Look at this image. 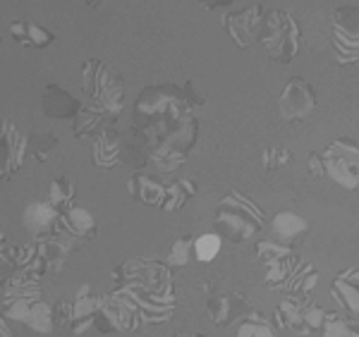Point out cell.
<instances>
[{
	"instance_id": "6da1fadb",
	"label": "cell",
	"mask_w": 359,
	"mask_h": 337,
	"mask_svg": "<svg viewBox=\"0 0 359 337\" xmlns=\"http://www.w3.org/2000/svg\"><path fill=\"white\" fill-rule=\"evenodd\" d=\"M135 118L149 149L147 163H151L156 170L172 172L187 160V153L196 144L199 122L182 91L170 84L149 86L139 96Z\"/></svg>"
},
{
	"instance_id": "7a4b0ae2",
	"label": "cell",
	"mask_w": 359,
	"mask_h": 337,
	"mask_svg": "<svg viewBox=\"0 0 359 337\" xmlns=\"http://www.w3.org/2000/svg\"><path fill=\"white\" fill-rule=\"evenodd\" d=\"M82 77H84V96L89 98V103H84L82 108L94 110L103 120H113L123 110L125 103L123 77H118L111 67L101 65L94 57L86 60Z\"/></svg>"
},
{
	"instance_id": "3957f363",
	"label": "cell",
	"mask_w": 359,
	"mask_h": 337,
	"mask_svg": "<svg viewBox=\"0 0 359 337\" xmlns=\"http://www.w3.org/2000/svg\"><path fill=\"white\" fill-rule=\"evenodd\" d=\"M266 216L264 211L242 196L240 191H230L218 203V216H216V235L225 237L230 242H247L254 232L264 228Z\"/></svg>"
},
{
	"instance_id": "277c9868",
	"label": "cell",
	"mask_w": 359,
	"mask_h": 337,
	"mask_svg": "<svg viewBox=\"0 0 359 337\" xmlns=\"http://www.w3.org/2000/svg\"><path fill=\"white\" fill-rule=\"evenodd\" d=\"M259 41H264L269 55L278 62H290L299 50V27L292 15L285 10H273L264 15L262 34Z\"/></svg>"
},
{
	"instance_id": "5b68a950",
	"label": "cell",
	"mask_w": 359,
	"mask_h": 337,
	"mask_svg": "<svg viewBox=\"0 0 359 337\" xmlns=\"http://www.w3.org/2000/svg\"><path fill=\"white\" fill-rule=\"evenodd\" d=\"M321 158L323 175H328L333 182H338L343 189L355 191L359 184V149L357 142H345V139H335L331 142Z\"/></svg>"
},
{
	"instance_id": "8992f818",
	"label": "cell",
	"mask_w": 359,
	"mask_h": 337,
	"mask_svg": "<svg viewBox=\"0 0 359 337\" xmlns=\"http://www.w3.org/2000/svg\"><path fill=\"white\" fill-rule=\"evenodd\" d=\"M94 325L103 333H113V330H130L142 328L139 325V309L132 301L130 294H125L123 289H115L111 294H103L98 301V313L94 318Z\"/></svg>"
},
{
	"instance_id": "52a82bcc",
	"label": "cell",
	"mask_w": 359,
	"mask_h": 337,
	"mask_svg": "<svg viewBox=\"0 0 359 337\" xmlns=\"http://www.w3.org/2000/svg\"><path fill=\"white\" fill-rule=\"evenodd\" d=\"M333 43L340 62H357L359 53V5H343L333 13Z\"/></svg>"
},
{
	"instance_id": "ba28073f",
	"label": "cell",
	"mask_w": 359,
	"mask_h": 337,
	"mask_svg": "<svg viewBox=\"0 0 359 337\" xmlns=\"http://www.w3.org/2000/svg\"><path fill=\"white\" fill-rule=\"evenodd\" d=\"M314 106H316L314 89H311L302 77H294L290 84L285 86V91L280 94L278 113L287 122H299L314 110Z\"/></svg>"
},
{
	"instance_id": "9c48e42d",
	"label": "cell",
	"mask_w": 359,
	"mask_h": 337,
	"mask_svg": "<svg viewBox=\"0 0 359 337\" xmlns=\"http://www.w3.org/2000/svg\"><path fill=\"white\" fill-rule=\"evenodd\" d=\"M264 22V8L262 5H249V8L240 10L225 17V27H228L230 39L235 41L240 48H249L254 41H259Z\"/></svg>"
},
{
	"instance_id": "30bf717a",
	"label": "cell",
	"mask_w": 359,
	"mask_h": 337,
	"mask_svg": "<svg viewBox=\"0 0 359 337\" xmlns=\"http://www.w3.org/2000/svg\"><path fill=\"white\" fill-rule=\"evenodd\" d=\"M55 232H62L67 244L89 242V240H94V235H96V220L89 211H84V208H69L67 213L57 216Z\"/></svg>"
},
{
	"instance_id": "8fae6325",
	"label": "cell",
	"mask_w": 359,
	"mask_h": 337,
	"mask_svg": "<svg viewBox=\"0 0 359 337\" xmlns=\"http://www.w3.org/2000/svg\"><path fill=\"white\" fill-rule=\"evenodd\" d=\"M311 304H314V294H290L276 311L278 325L297 335H309V330L304 328V311Z\"/></svg>"
},
{
	"instance_id": "7c38bea8",
	"label": "cell",
	"mask_w": 359,
	"mask_h": 337,
	"mask_svg": "<svg viewBox=\"0 0 359 337\" xmlns=\"http://www.w3.org/2000/svg\"><path fill=\"white\" fill-rule=\"evenodd\" d=\"M309 230H311V223L299 216V213L283 211L273 218L276 244H280V247H285V249H290V247H294V244L302 242Z\"/></svg>"
},
{
	"instance_id": "4fadbf2b",
	"label": "cell",
	"mask_w": 359,
	"mask_h": 337,
	"mask_svg": "<svg viewBox=\"0 0 359 337\" xmlns=\"http://www.w3.org/2000/svg\"><path fill=\"white\" fill-rule=\"evenodd\" d=\"M98 301H101V297L91 292L89 284L79 287L77 299H74V304H72V323H69L74 335H84L86 330L94 325V318L98 313Z\"/></svg>"
},
{
	"instance_id": "5bb4252c",
	"label": "cell",
	"mask_w": 359,
	"mask_h": 337,
	"mask_svg": "<svg viewBox=\"0 0 359 337\" xmlns=\"http://www.w3.org/2000/svg\"><path fill=\"white\" fill-rule=\"evenodd\" d=\"M94 163L98 167H111L123 163V137L115 127H103L94 146Z\"/></svg>"
},
{
	"instance_id": "9a60e30c",
	"label": "cell",
	"mask_w": 359,
	"mask_h": 337,
	"mask_svg": "<svg viewBox=\"0 0 359 337\" xmlns=\"http://www.w3.org/2000/svg\"><path fill=\"white\" fill-rule=\"evenodd\" d=\"M57 213L46 201H34L25 208V225L39 242L48 240L55 232Z\"/></svg>"
},
{
	"instance_id": "2e32d148",
	"label": "cell",
	"mask_w": 359,
	"mask_h": 337,
	"mask_svg": "<svg viewBox=\"0 0 359 337\" xmlns=\"http://www.w3.org/2000/svg\"><path fill=\"white\" fill-rule=\"evenodd\" d=\"M41 106H43V113L50 115V118H74V115L82 110V103H79L77 98H72L65 89H60V86H55V84L43 89Z\"/></svg>"
},
{
	"instance_id": "e0dca14e",
	"label": "cell",
	"mask_w": 359,
	"mask_h": 337,
	"mask_svg": "<svg viewBox=\"0 0 359 337\" xmlns=\"http://www.w3.org/2000/svg\"><path fill=\"white\" fill-rule=\"evenodd\" d=\"M333 297L338 299V304L345 311L352 313V318H357L359 309V273L357 268H347L345 273H340L333 282Z\"/></svg>"
},
{
	"instance_id": "ac0fdd59",
	"label": "cell",
	"mask_w": 359,
	"mask_h": 337,
	"mask_svg": "<svg viewBox=\"0 0 359 337\" xmlns=\"http://www.w3.org/2000/svg\"><path fill=\"white\" fill-rule=\"evenodd\" d=\"M10 36L20 46H27V48H46V46L53 43V34L48 29L34 25V22H15V25H10Z\"/></svg>"
},
{
	"instance_id": "d6986e66",
	"label": "cell",
	"mask_w": 359,
	"mask_h": 337,
	"mask_svg": "<svg viewBox=\"0 0 359 337\" xmlns=\"http://www.w3.org/2000/svg\"><path fill=\"white\" fill-rule=\"evenodd\" d=\"M130 191L137 201L149 203V206H163V196H165V187L154 177L147 175H132L130 179Z\"/></svg>"
},
{
	"instance_id": "ffe728a7",
	"label": "cell",
	"mask_w": 359,
	"mask_h": 337,
	"mask_svg": "<svg viewBox=\"0 0 359 337\" xmlns=\"http://www.w3.org/2000/svg\"><path fill=\"white\" fill-rule=\"evenodd\" d=\"M27 146H29L27 137L17 130L13 122H8V144H5V167H3L5 175L20 170L27 156Z\"/></svg>"
},
{
	"instance_id": "44dd1931",
	"label": "cell",
	"mask_w": 359,
	"mask_h": 337,
	"mask_svg": "<svg viewBox=\"0 0 359 337\" xmlns=\"http://www.w3.org/2000/svg\"><path fill=\"white\" fill-rule=\"evenodd\" d=\"M72 249V244L67 242H60V240H53V237H48V240L39 242L36 247V256L43 261L46 270H57L62 263H65L67 259V252Z\"/></svg>"
},
{
	"instance_id": "7402d4cb",
	"label": "cell",
	"mask_w": 359,
	"mask_h": 337,
	"mask_svg": "<svg viewBox=\"0 0 359 337\" xmlns=\"http://www.w3.org/2000/svg\"><path fill=\"white\" fill-rule=\"evenodd\" d=\"M72 201H74V184L65 177H55L48 187V201L46 203L53 208L57 216H62L69 208H74Z\"/></svg>"
},
{
	"instance_id": "603a6c76",
	"label": "cell",
	"mask_w": 359,
	"mask_h": 337,
	"mask_svg": "<svg viewBox=\"0 0 359 337\" xmlns=\"http://www.w3.org/2000/svg\"><path fill=\"white\" fill-rule=\"evenodd\" d=\"M235 337H276V328L259 311H247L237 323Z\"/></svg>"
},
{
	"instance_id": "cb8c5ba5",
	"label": "cell",
	"mask_w": 359,
	"mask_h": 337,
	"mask_svg": "<svg viewBox=\"0 0 359 337\" xmlns=\"http://www.w3.org/2000/svg\"><path fill=\"white\" fill-rule=\"evenodd\" d=\"M196 194V184L189 182V179H177V182L168 184L165 187V196H163V211H177L187 203L192 196Z\"/></svg>"
},
{
	"instance_id": "d4e9b609",
	"label": "cell",
	"mask_w": 359,
	"mask_h": 337,
	"mask_svg": "<svg viewBox=\"0 0 359 337\" xmlns=\"http://www.w3.org/2000/svg\"><path fill=\"white\" fill-rule=\"evenodd\" d=\"M294 266H297V259H294V254H287V256L283 259H276L271 261V263H266V284L269 287H280V284L287 282V277H290V273L294 270Z\"/></svg>"
},
{
	"instance_id": "484cf974",
	"label": "cell",
	"mask_w": 359,
	"mask_h": 337,
	"mask_svg": "<svg viewBox=\"0 0 359 337\" xmlns=\"http://www.w3.org/2000/svg\"><path fill=\"white\" fill-rule=\"evenodd\" d=\"M323 337H359L357 323L345 316V313H326V321H323Z\"/></svg>"
},
{
	"instance_id": "4316f807",
	"label": "cell",
	"mask_w": 359,
	"mask_h": 337,
	"mask_svg": "<svg viewBox=\"0 0 359 337\" xmlns=\"http://www.w3.org/2000/svg\"><path fill=\"white\" fill-rule=\"evenodd\" d=\"M218 252H221V237H218L216 232H206V235L192 240V254L196 261H201V263L213 261L218 256Z\"/></svg>"
},
{
	"instance_id": "83f0119b",
	"label": "cell",
	"mask_w": 359,
	"mask_h": 337,
	"mask_svg": "<svg viewBox=\"0 0 359 337\" xmlns=\"http://www.w3.org/2000/svg\"><path fill=\"white\" fill-rule=\"evenodd\" d=\"M25 323L32 330H36V333H50V330L55 328V325H53V316H50V306L46 304L43 299L36 301V304L29 309Z\"/></svg>"
},
{
	"instance_id": "f1b7e54d",
	"label": "cell",
	"mask_w": 359,
	"mask_h": 337,
	"mask_svg": "<svg viewBox=\"0 0 359 337\" xmlns=\"http://www.w3.org/2000/svg\"><path fill=\"white\" fill-rule=\"evenodd\" d=\"M235 301L237 294H216V297L208 299V313L216 323H230L235 313Z\"/></svg>"
},
{
	"instance_id": "f546056e",
	"label": "cell",
	"mask_w": 359,
	"mask_h": 337,
	"mask_svg": "<svg viewBox=\"0 0 359 337\" xmlns=\"http://www.w3.org/2000/svg\"><path fill=\"white\" fill-rule=\"evenodd\" d=\"M192 259H194L192 240H189V237H182V240H177L172 244L170 254H168V266H170V268H184Z\"/></svg>"
},
{
	"instance_id": "4dcf8cb0",
	"label": "cell",
	"mask_w": 359,
	"mask_h": 337,
	"mask_svg": "<svg viewBox=\"0 0 359 337\" xmlns=\"http://www.w3.org/2000/svg\"><path fill=\"white\" fill-rule=\"evenodd\" d=\"M287 254H292L290 249L280 247V244H276V242H259L257 244V256H259V261H264V263H271V261L283 259V256H287Z\"/></svg>"
},
{
	"instance_id": "1f68e13d",
	"label": "cell",
	"mask_w": 359,
	"mask_h": 337,
	"mask_svg": "<svg viewBox=\"0 0 359 337\" xmlns=\"http://www.w3.org/2000/svg\"><path fill=\"white\" fill-rule=\"evenodd\" d=\"M292 160V153L285 149H266L264 151V167L266 170H278L280 165Z\"/></svg>"
},
{
	"instance_id": "d6a6232c",
	"label": "cell",
	"mask_w": 359,
	"mask_h": 337,
	"mask_svg": "<svg viewBox=\"0 0 359 337\" xmlns=\"http://www.w3.org/2000/svg\"><path fill=\"white\" fill-rule=\"evenodd\" d=\"M326 309H321L318 304H311L309 309L304 311V328L309 330V335L314 333V330H318L323 325V321H326Z\"/></svg>"
},
{
	"instance_id": "836d02e7",
	"label": "cell",
	"mask_w": 359,
	"mask_h": 337,
	"mask_svg": "<svg viewBox=\"0 0 359 337\" xmlns=\"http://www.w3.org/2000/svg\"><path fill=\"white\" fill-rule=\"evenodd\" d=\"M55 137L53 135H39L36 139H34V144H32V149H34V156H36V160L39 163H43L46 158H48V153H50V149L55 146Z\"/></svg>"
},
{
	"instance_id": "e575fe53",
	"label": "cell",
	"mask_w": 359,
	"mask_h": 337,
	"mask_svg": "<svg viewBox=\"0 0 359 337\" xmlns=\"http://www.w3.org/2000/svg\"><path fill=\"white\" fill-rule=\"evenodd\" d=\"M50 316H53V325H69L72 323V304L69 301H57L50 309Z\"/></svg>"
},
{
	"instance_id": "d590c367",
	"label": "cell",
	"mask_w": 359,
	"mask_h": 337,
	"mask_svg": "<svg viewBox=\"0 0 359 337\" xmlns=\"http://www.w3.org/2000/svg\"><path fill=\"white\" fill-rule=\"evenodd\" d=\"M309 172L314 177H323V167H321V158H318V153H311V158H309Z\"/></svg>"
},
{
	"instance_id": "8d00e7d4",
	"label": "cell",
	"mask_w": 359,
	"mask_h": 337,
	"mask_svg": "<svg viewBox=\"0 0 359 337\" xmlns=\"http://www.w3.org/2000/svg\"><path fill=\"white\" fill-rule=\"evenodd\" d=\"M5 144H8V122L0 120V151H5Z\"/></svg>"
},
{
	"instance_id": "74e56055",
	"label": "cell",
	"mask_w": 359,
	"mask_h": 337,
	"mask_svg": "<svg viewBox=\"0 0 359 337\" xmlns=\"http://www.w3.org/2000/svg\"><path fill=\"white\" fill-rule=\"evenodd\" d=\"M0 337H10V330H8V325H5L3 316H0Z\"/></svg>"
},
{
	"instance_id": "f35d334b",
	"label": "cell",
	"mask_w": 359,
	"mask_h": 337,
	"mask_svg": "<svg viewBox=\"0 0 359 337\" xmlns=\"http://www.w3.org/2000/svg\"><path fill=\"white\" fill-rule=\"evenodd\" d=\"M177 337H204V335H177Z\"/></svg>"
}]
</instances>
